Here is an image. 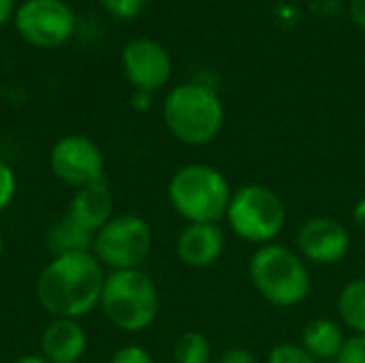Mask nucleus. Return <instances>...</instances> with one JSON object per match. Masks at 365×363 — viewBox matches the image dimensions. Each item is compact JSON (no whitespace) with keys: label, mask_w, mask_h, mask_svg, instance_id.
I'll return each mask as SVG.
<instances>
[{"label":"nucleus","mask_w":365,"mask_h":363,"mask_svg":"<svg viewBox=\"0 0 365 363\" xmlns=\"http://www.w3.org/2000/svg\"><path fill=\"white\" fill-rule=\"evenodd\" d=\"M122 71L133 90L156 92L165 88L173 73L167 47L150 36L130 39L122 49Z\"/></svg>","instance_id":"obj_10"},{"label":"nucleus","mask_w":365,"mask_h":363,"mask_svg":"<svg viewBox=\"0 0 365 363\" xmlns=\"http://www.w3.org/2000/svg\"><path fill=\"white\" fill-rule=\"evenodd\" d=\"M77 363H83V362H77Z\"/></svg>","instance_id":"obj_31"},{"label":"nucleus","mask_w":365,"mask_h":363,"mask_svg":"<svg viewBox=\"0 0 365 363\" xmlns=\"http://www.w3.org/2000/svg\"><path fill=\"white\" fill-rule=\"evenodd\" d=\"M109 363H154V357L141 344H126L111 355Z\"/></svg>","instance_id":"obj_23"},{"label":"nucleus","mask_w":365,"mask_h":363,"mask_svg":"<svg viewBox=\"0 0 365 363\" xmlns=\"http://www.w3.org/2000/svg\"><path fill=\"white\" fill-rule=\"evenodd\" d=\"M173 362L175 363H210L212 362V342L201 332H184L173 342Z\"/></svg>","instance_id":"obj_18"},{"label":"nucleus","mask_w":365,"mask_h":363,"mask_svg":"<svg viewBox=\"0 0 365 363\" xmlns=\"http://www.w3.org/2000/svg\"><path fill=\"white\" fill-rule=\"evenodd\" d=\"M107 272L92 252L51 257L36 278L38 306L51 319L88 317L101 304Z\"/></svg>","instance_id":"obj_1"},{"label":"nucleus","mask_w":365,"mask_h":363,"mask_svg":"<svg viewBox=\"0 0 365 363\" xmlns=\"http://www.w3.org/2000/svg\"><path fill=\"white\" fill-rule=\"evenodd\" d=\"M88 351V334L75 319H51L41 332V355L49 363H77Z\"/></svg>","instance_id":"obj_13"},{"label":"nucleus","mask_w":365,"mask_h":363,"mask_svg":"<svg viewBox=\"0 0 365 363\" xmlns=\"http://www.w3.org/2000/svg\"><path fill=\"white\" fill-rule=\"evenodd\" d=\"M13 363H49L41 353H30V355H21Z\"/></svg>","instance_id":"obj_29"},{"label":"nucleus","mask_w":365,"mask_h":363,"mask_svg":"<svg viewBox=\"0 0 365 363\" xmlns=\"http://www.w3.org/2000/svg\"><path fill=\"white\" fill-rule=\"evenodd\" d=\"M231 195L229 178L218 167L203 163L175 169L167 184L169 203L186 225H220L227 216Z\"/></svg>","instance_id":"obj_3"},{"label":"nucleus","mask_w":365,"mask_h":363,"mask_svg":"<svg viewBox=\"0 0 365 363\" xmlns=\"http://www.w3.org/2000/svg\"><path fill=\"white\" fill-rule=\"evenodd\" d=\"M248 276L255 291L276 308H295L312 291V278L297 250L272 242L259 246L248 263Z\"/></svg>","instance_id":"obj_4"},{"label":"nucleus","mask_w":365,"mask_h":363,"mask_svg":"<svg viewBox=\"0 0 365 363\" xmlns=\"http://www.w3.org/2000/svg\"><path fill=\"white\" fill-rule=\"evenodd\" d=\"M295 242L299 257L321 267L342 263L351 252V233L346 225L331 216H314L304 220Z\"/></svg>","instance_id":"obj_11"},{"label":"nucleus","mask_w":365,"mask_h":363,"mask_svg":"<svg viewBox=\"0 0 365 363\" xmlns=\"http://www.w3.org/2000/svg\"><path fill=\"white\" fill-rule=\"evenodd\" d=\"M353 220H355V225L365 233V197L355 203V208H353Z\"/></svg>","instance_id":"obj_28"},{"label":"nucleus","mask_w":365,"mask_h":363,"mask_svg":"<svg viewBox=\"0 0 365 363\" xmlns=\"http://www.w3.org/2000/svg\"><path fill=\"white\" fill-rule=\"evenodd\" d=\"M94 233L81 229L71 216L58 218L49 229L45 231V248L51 257L60 255H75V252H90L92 250Z\"/></svg>","instance_id":"obj_16"},{"label":"nucleus","mask_w":365,"mask_h":363,"mask_svg":"<svg viewBox=\"0 0 365 363\" xmlns=\"http://www.w3.org/2000/svg\"><path fill=\"white\" fill-rule=\"evenodd\" d=\"M13 24L17 34L36 49H58L77 32V17L66 0H24Z\"/></svg>","instance_id":"obj_8"},{"label":"nucleus","mask_w":365,"mask_h":363,"mask_svg":"<svg viewBox=\"0 0 365 363\" xmlns=\"http://www.w3.org/2000/svg\"><path fill=\"white\" fill-rule=\"evenodd\" d=\"M163 122L173 139L201 148L212 143L225 124V105L218 92L201 81H186L169 90L163 101Z\"/></svg>","instance_id":"obj_2"},{"label":"nucleus","mask_w":365,"mask_h":363,"mask_svg":"<svg viewBox=\"0 0 365 363\" xmlns=\"http://www.w3.org/2000/svg\"><path fill=\"white\" fill-rule=\"evenodd\" d=\"M2 252H4V237H2V233H0V257H2Z\"/></svg>","instance_id":"obj_30"},{"label":"nucleus","mask_w":365,"mask_h":363,"mask_svg":"<svg viewBox=\"0 0 365 363\" xmlns=\"http://www.w3.org/2000/svg\"><path fill=\"white\" fill-rule=\"evenodd\" d=\"M338 315L344 327L365 336V276L349 280L338 295Z\"/></svg>","instance_id":"obj_17"},{"label":"nucleus","mask_w":365,"mask_h":363,"mask_svg":"<svg viewBox=\"0 0 365 363\" xmlns=\"http://www.w3.org/2000/svg\"><path fill=\"white\" fill-rule=\"evenodd\" d=\"M342 327L344 325H340L334 319H325V317L312 319L306 323L302 332V347L319 363L336 362L346 340Z\"/></svg>","instance_id":"obj_15"},{"label":"nucleus","mask_w":365,"mask_h":363,"mask_svg":"<svg viewBox=\"0 0 365 363\" xmlns=\"http://www.w3.org/2000/svg\"><path fill=\"white\" fill-rule=\"evenodd\" d=\"M17 6H19L17 0H0V28H4L6 24L13 21Z\"/></svg>","instance_id":"obj_26"},{"label":"nucleus","mask_w":365,"mask_h":363,"mask_svg":"<svg viewBox=\"0 0 365 363\" xmlns=\"http://www.w3.org/2000/svg\"><path fill=\"white\" fill-rule=\"evenodd\" d=\"M336 363H365V336L353 334L344 340V347Z\"/></svg>","instance_id":"obj_22"},{"label":"nucleus","mask_w":365,"mask_h":363,"mask_svg":"<svg viewBox=\"0 0 365 363\" xmlns=\"http://www.w3.org/2000/svg\"><path fill=\"white\" fill-rule=\"evenodd\" d=\"M98 306L105 319L120 332L141 334L156 321L160 295L154 280L141 267L109 272Z\"/></svg>","instance_id":"obj_5"},{"label":"nucleus","mask_w":365,"mask_h":363,"mask_svg":"<svg viewBox=\"0 0 365 363\" xmlns=\"http://www.w3.org/2000/svg\"><path fill=\"white\" fill-rule=\"evenodd\" d=\"M145 4L148 0H101V6L107 11V15H111L113 19H122V21L139 17Z\"/></svg>","instance_id":"obj_20"},{"label":"nucleus","mask_w":365,"mask_h":363,"mask_svg":"<svg viewBox=\"0 0 365 363\" xmlns=\"http://www.w3.org/2000/svg\"><path fill=\"white\" fill-rule=\"evenodd\" d=\"M15 195H17V175L13 167L0 158V214L13 203Z\"/></svg>","instance_id":"obj_21"},{"label":"nucleus","mask_w":365,"mask_h":363,"mask_svg":"<svg viewBox=\"0 0 365 363\" xmlns=\"http://www.w3.org/2000/svg\"><path fill=\"white\" fill-rule=\"evenodd\" d=\"M267 363H319L302 344L295 342H280L276 344L269 355Z\"/></svg>","instance_id":"obj_19"},{"label":"nucleus","mask_w":365,"mask_h":363,"mask_svg":"<svg viewBox=\"0 0 365 363\" xmlns=\"http://www.w3.org/2000/svg\"><path fill=\"white\" fill-rule=\"evenodd\" d=\"M130 105H133L135 111L145 113V111H150V107L154 105V94H152V92H143V90H133Z\"/></svg>","instance_id":"obj_25"},{"label":"nucleus","mask_w":365,"mask_h":363,"mask_svg":"<svg viewBox=\"0 0 365 363\" xmlns=\"http://www.w3.org/2000/svg\"><path fill=\"white\" fill-rule=\"evenodd\" d=\"M235 237L252 246L276 242L287 225V208L280 195L263 184H246L233 190L225 216Z\"/></svg>","instance_id":"obj_6"},{"label":"nucleus","mask_w":365,"mask_h":363,"mask_svg":"<svg viewBox=\"0 0 365 363\" xmlns=\"http://www.w3.org/2000/svg\"><path fill=\"white\" fill-rule=\"evenodd\" d=\"M49 169L62 184L77 190L105 180V156L94 139L73 133L51 145Z\"/></svg>","instance_id":"obj_9"},{"label":"nucleus","mask_w":365,"mask_h":363,"mask_svg":"<svg viewBox=\"0 0 365 363\" xmlns=\"http://www.w3.org/2000/svg\"><path fill=\"white\" fill-rule=\"evenodd\" d=\"M66 216H71L81 229L96 233L103 229L115 214H113V195L105 180L94 182L90 186L77 188L71 197Z\"/></svg>","instance_id":"obj_14"},{"label":"nucleus","mask_w":365,"mask_h":363,"mask_svg":"<svg viewBox=\"0 0 365 363\" xmlns=\"http://www.w3.org/2000/svg\"><path fill=\"white\" fill-rule=\"evenodd\" d=\"M216 363H257V357L252 351L248 349H242V347H233L229 351H225L220 355V359Z\"/></svg>","instance_id":"obj_24"},{"label":"nucleus","mask_w":365,"mask_h":363,"mask_svg":"<svg viewBox=\"0 0 365 363\" xmlns=\"http://www.w3.org/2000/svg\"><path fill=\"white\" fill-rule=\"evenodd\" d=\"M227 248L220 225H186L175 240V255L182 265L192 270L212 267Z\"/></svg>","instance_id":"obj_12"},{"label":"nucleus","mask_w":365,"mask_h":363,"mask_svg":"<svg viewBox=\"0 0 365 363\" xmlns=\"http://www.w3.org/2000/svg\"><path fill=\"white\" fill-rule=\"evenodd\" d=\"M351 17L359 28H365V0H351Z\"/></svg>","instance_id":"obj_27"},{"label":"nucleus","mask_w":365,"mask_h":363,"mask_svg":"<svg viewBox=\"0 0 365 363\" xmlns=\"http://www.w3.org/2000/svg\"><path fill=\"white\" fill-rule=\"evenodd\" d=\"M154 233L150 223L139 214H115L103 229L94 233L92 255L111 272L139 270L150 257Z\"/></svg>","instance_id":"obj_7"}]
</instances>
